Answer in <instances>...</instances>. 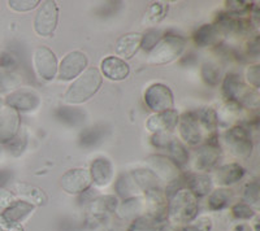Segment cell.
<instances>
[{
  "mask_svg": "<svg viewBox=\"0 0 260 231\" xmlns=\"http://www.w3.org/2000/svg\"><path fill=\"white\" fill-rule=\"evenodd\" d=\"M180 134L182 139L190 145H197L203 139V134H202V126L198 121V117L195 112H185L181 115L180 121Z\"/></svg>",
  "mask_w": 260,
  "mask_h": 231,
  "instance_id": "14",
  "label": "cell"
},
{
  "mask_svg": "<svg viewBox=\"0 0 260 231\" xmlns=\"http://www.w3.org/2000/svg\"><path fill=\"white\" fill-rule=\"evenodd\" d=\"M180 115L175 109L164 110L151 115L147 121V129L152 133H169L178 125Z\"/></svg>",
  "mask_w": 260,
  "mask_h": 231,
  "instance_id": "18",
  "label": "cell"
},
{
  "mask_svg": "<svg viewBox=\"0 0 260 231\" xmlns=\"http://www.w3.org/2000/svg\"><path fill=\"white\" fill-rule=\"evenodd\" d=\"M87 57L83 52L73 51L62 59L59 66V77L62 81H72L77 78L87 66Z\"/></svg>",
  "mask_w": 260,
  "mask_h": 231,
  "instance_id": "12",
  "label": "cell"
},
{
  "mask_svg": "<svg viewBox=\"0 0 260 231\" xmlns=\"http://www.w3.org/2000/svg\"><path fill=\"white\" fill-rule=\"evenodd\" d=\"M8 4L11 8L17 12H27V11L37 8L41 2L38 0H12V2H8Z\"/></svg>",
  "mask_w": 260,
  "mask_h": 231,
  "instance_id": "44",
  "label": "cell"
},
{
  "mask_svg": "<svg viewBox=\"0 0 260 231\" xmlns=\"http://www.w3.org/2000/svg\"><path fill=\"white\" fill-rule=\"evenodd\" d=\"M56 117L60 121L65 122L68 125H80L81 122L85 121V113L77 108H69V107H60L56 110Z\"/></svg>",
  "mask_w": 260,
  "mask_h": 231,
  "instance_id": "33",
  "label": "cell"
},
{
  "mask_svg": "<svg viewBox=\"0 0 260 231\" xmlns=\"http://www.w3.org/2000/svg\"><path fill=\"white\" fill-rule=\"evenodd\" d=\"M162 36L164 35H162V33L160 31V30H155V29L148 30L147 33H145L142 35V43H141V47H142L143 50L150 52V51L157 45V42H159Z\"/></svg>",
  "mask_w": 260,
  "mask_h": 231,
  "instance_id": "42",
  "label": "cell"
},
{
  "mask_svg": "<svg viewBox=\"0 0 260 231\" xmlns=\"http://www.w3.org/2000/svg\"><path fill=\"white\" fill-rule=\"evenodd\" d=\"M187 190L195 196V198H204L212 190V181L208 175L195 174L187 179Z\"/></svg>",
  "mask_w": 260,
  "mask_h": 231,
  "instance_id": "26",
  "label": "cell"
},
{
  "mask_svg": "<svg viewBox=\"0 0 260 231\" xmlns=\"http://www.w3.org/2000/svg\"><path fill=\"white\" fill-rule=\"evenodd\" d=\"M0 109H2V100H0Z\"/></svg>",
  "mask_w": 260,
  "mask_h": 231,
  "instance_id": "52",
  "label": "cell"
},
{
  "mask_svg": "<svg viewBox=\"0 0 260 231\" xmlns=\"http://www.w3.org/2000/svg\"><path fill=\"white\" fill-rule=\"evenodd\" d=\"M16 200H17V199H16V196L13 195L11 191L6 190L3 187H0V208H2V209L8 208L9 205L13 204Z\"/></svg>",
  "mask_w": 260,
  "mask_h": 231,
  "instance_id": "46",
  "label": "cell"
},
{
  "mask_svg": "<svg viewBox=\"0 0 260 231\" xmlns=\"http://www.w3.org/2000/svg\"><path fill=\"white\" fill-rule=\"evenodd\" d=\"M220 31L216 29L215 25L204 24L194 33V42L198 47H208L219 42Z\"/></svg>",
  "mask_w": 260,
  "mask_h": 231,
  "instance_id": "25",
  "label": "cell"
},
{
  "mask_svg": "<svg viewBox=\"0 0 260 231\" xmlns=\"http://www.w3.org/2000/svg\"><path fill=\"white\" fill-rule=\"evenodd\" d=\"M145 103L151 110L160 113L173 109L175 100H173V94L168 86L162 83H155L146 90Z\"/></svg>",
  "mask_w": 260,
  "mask_h": 231,
  "instance_id": "7",
  "label": "cell"
},
{
  "mask_svg": "<svg viewBox=\"0 0 260 231\" xmlns=\"http://www.w3.org/2000/svg\"><path fill=\"white\" fill-rule=\"evenodd\" d=\"M195 114L198 117V121L202 128L208 131H215L219 124V115L213 108L202 107L198 110H195Z\"/></svg>",
  "mask_w": 260,
  "mask_h": 231,
  "instance_id": "32",
  "label": "cell"
},
{
  "mask_svg": "<svg viewBox=\"0 0 260 231\" xmlns=\"http://www.w3.org/2000/svg\"><path fill=\"white\" fill-rule=\"evenodd\" d=\"M143 208H145V202L138 196V198L124 200V203L117 207L116 212L122 219H136L137 217L142 216Z\"/></svg>",
  "mask_w": 260,
  "mask_h": 231,
  "instance_id": "27",
  "label": "cell"
},
{
  "mask_svg": "<svg viewBox=\"0 0 260 231\" xmlns=\"http://www.w3.org/2000/svg\"><path fill=\"white\" fill-rule=\"evenodd\" d=\"M20 114L17 110L6 107L0 109V144H7L20 130Z\"/></svg>",
  "mask_w": 260,
  "mask_h": 231,
  "instance_id": "13",
  "label": "cell"
},
{
  "mask_svg": "<svg viewBox=\"0 0 260 231\" xmlns=\"http://www.w3.org/2000/svg\"><path fill=\"white\" fill-rule=\"evenodd\" d=\"M11 174L8 172H0V187H3L9 179Z\"/></svg>",
  "mask_w": 260,
  "mask_h": 231,
  "instance_id": "51",
  "label": "cell"
},
{
  "mask_svg": "<svg viewBox=\"0 0 260 231\" xmlns=\"http://www.w3.org/2000/svg\"><path fill=\"white\" fill-rule=\"evenodd\" d=\"M232 214H233L234 218L237 219H243V221H248V219H252L255 217V211L254 208L250 207L246 203H237L236 205L232 207Z\"/></svg>",
  "mask_w": 260,
  "mask_h": 231,
  "instance_id": "38",
  "label": "cell"
},
{
  "mask_svg": "<svg viewBox=\"0 0 260 231\" xmlns=\"http://www.w3.org/2000/svg\"><path fill=\"white\" fill-rule=\"evenodd\" d=\"M101 68L104 77H107L111 81H122L130 73V68L125 62V60H121L120 57L116 56L106 57L102 61Z\"/></svg>",
  "mask_w": 260,
  "mask_h": 231,
  "instance_id": "19",
  "label": "cell"
},
{
  "mask_svg": "<svg viewBox=\"0 0 260 231\" xmlns=\"http://www.w3.org/2000/svg\"><path fill=\"white\" fill-rule=\"evenodd\" d=\"M232 231H254V230H252L251 226H248L247 223H238V225L234 226Z\"/></svg>",
  "mask_w": 260,
  "mask_h": 231,
  "instance_id": "50",
  "label": "cell"
},
{
  "mask_svg": "<svg viewBox=\"0 0 260 231\" xmlns=\"http://www.w3.org/2000/svg\"><path fill=\"white\" fill-rule=\"evenodd\" d=\"M212 230V219L204 216L201 218H195L186 226H183L180 231H211Z\"/></svg>",
  "mask_w": 260,
  "mask_h": 231,
  "instance_id": "40",
  "label": "cell"
},
{
  "mask_svg": "<svg viewBox=\"0 0 260 231\" xmlns=\"http://www.w3.org/2000/svg\"><path fill=\"white\" fill-rule=\"evenodd\" d=\"M102 136H103V131L101 129L89 128L81 134L80 142L85 147H90V145H95L98 142H101Z\"/></svg>",
  "mask_w": 260,
  "mask_h": 231,
  "instance_id": "39",
  "label": "cell"
},
{
  "mask_svg": "<svg viewBox=\"0 0 260 231\" xmlns=\"http://www.w3.org/2000/svg\"><path fill=\"white\" fill-rule=\"evenodd\" d=\"M62 190L65 192L72 194V195H78V194L85 192L87 188H90L91 184V177L90 172L86 169H71L65 173L60 181Z\"/></svg>",
  "mask_w": 260,
  "mask_h": 231,
  "instance_id": "11",
  "label": "cell"
},
{
  "mask_svg": "<svg viewBox=\"0 0 260 231\" xmlns=\"http://www.w3.org/2000/svg\"><path fill=\"white\" fill-rule=\"evenodd\" d=\"M186 46V39L181 35H164L157 45L150 51L147 62L150 65H164L175 61L182 55Z\"/></svg>",
  "mask_w": 260,
  "mask_h": 231,
  "instance_id": "4",
  "label": "cell"
},
{
  "mask_svg": "<svg viewBox=\"0 0 260 231\" xmlns=\"http://www.w3.org/2000/svg\"><path fill=\"white\" fill-rule=\"evenodd\" d=\"M233 198V192L228 188H217V190L212 191L211 195L208 196V209L212 212H219L229 207Z\"/></svg>",
  "mask_w": 260,
  "mask_h": 231,
  "instance_id": "30",
  "label": "cell"
},
{
  "mask_svg": "<svg viewBox=\"0 0 260 231\" xmlns=\"http://www.w3.org/2000/svg\"><path fill=\"white\" fill-rule=\"evenodd\" d=\"M0 231H25V228L21 223L9 222V221L0 218Z\"/></svg>",
  "mask_w": 260,
  "mask_h": 231,
  "instance_id": "48",
  "label": "cell"
},
{
  "mask_svg": "<svg viewBox=\"0 0 260 231\" xmlns=\"http://www.w3.org/2000/svg\"><path fill=\"white\" fill-rule=\"evenodd\" d=\"M168 13V4L166 3H152L147 11V21L151 24H157L161 20H164Z\"/></svg>",
  "mask_w": 260,
  "mask_h": 231,
  "instance_id": "37",
  "label": "cell"
},
{
  "mask_svg": "<svg viewBox=\"0 0 260 231\" xmlns=\"http://www.w3.org/2000/svg\"><path fill=\"white\" fill-rule=\"evenodd\" d=\"M147 163L152 169L151 172L157 178H161L162 181L173 182L180 177L178 166L169 157L161 156V155H152L147 159Z\"/></svg>",
  "mask_w": 260,
  "mask_h": 231,
  "instance_id": "15",
  "label": "cell"
},
{
  "mask_svg": "<svg viewBox=\"0 0 260 231\" xmlns=\"http://www.w3.org/2000/svg\"><path fill=\"white\" fill-rule=\"evenodd\" d=\"M137 186L139 187V190L142 192L150 191L152 188H157L159 186V178L148 169H136L133 172L129 173Z\"/></svg>",
  "mask_w": 260,
  "mask_h": 231,
  "instance_id": "28",
  "label": "cell"
},
{
  "mask_svg": "<svg viewBox=\"0 0 260 231\" xmlns=\"http://www.w3.org/2000/svg\"><path fill=\"white\" fill-rule=\"evenodd\" d=\"M167 149H168L169 159H171L178 168L186 165L187 161H189V152H187L186 147H185L180 140L172 138L169 144L167 145Z\"/></svg>",
  "mask_w": 260,
  "mask_h": 231,
  "instance_id": "31",
  "label": "cell"
},
{
  "mask_svg": "<svg viewBox=\"0 0 260 231\" xmlns=\"http://www.w3.org/2000/svg\"><path fill=\"white\" fill-rule=\"evenodd\" d=\"M243 175H245V169L240 164L232 163L220 166L219 169H216L215 179L221 186H231V184L240 181Z\"/></svg>",
  "mask_w": 260,
  "mask_h": 231,
  "instance_id": "23",
  "label": "cell"
},
{
  "mask_svg": "<svg viewBox=\"0 0 260 231\" xmlns=\"http://www.w3.org/2000/svg\"><path fill=\"white\" fill-rule=\"evenodd\" d=\"M90 177H91V182H94L96 186H107L113 178L112 163L106 157L95 159L94 163L91 164Z\"/></svg>",
  "mask_w": 260,
  "mask_h": 231,
  "instance_id": "21",
  "label": "cell"
},
{
  "mask_svg": "<svg viewBox=\"0 0 260 231\" xmlns=\"http://www.w3.org/2000/svg\"><path fill=\"white\" fill-rule=\"evenodd\" d=\"M224 140L232 153L238 159H247L251 156V136L247 129L243 126H233L225 131Z\"/></svg>",
  "mask_w": 260,
  "mask_h": 231,
  "instance_id": "5",
  "label": "cell"
},
{
  "mask_svg": "<svg viewBox=\"0 0 260 231\" xmlns=\"http://www.w3.org/2000/svg\"><path fill=\"white\" fill-rule=\"evenodd\" d=\"M248 52L254 56L259 55V36H255L252 41H250L248 43Z\"/></svg>",
  "mask_w": 260,
  "mask_h": 231,
  "instance_id": "49",
  "label": "cell"
},
{
  "mask_svg": "<svg viewBox=\"0 0 260 231\" xmlns=\"http://www.w3.org/2000/svg\"><path fill=\"white\" fill-rule=\"evenodd\" d=\"M11 192L15 196L21 198L20 200L29 203V204L34 205V207H41L47 203V195L45 191L39 188V187L34 186V184L25 183V182H16L11 187Z\"/></svg>",
  "mask_w": 260,
  "mask_h": 231,
  "instance_id": "17",
  "label": "cell"
},
{
  "mask_svg": "<svg viewBox=\"0 0 260 231\" xmlns=\"http://www.w3.org/2000/svg\"><path fill=\"white\" fill-rule=\"evenodd\" d=\"M202 78L208 86L216 87L221 81V70L213 62H204L201 69Z\"/></svg>",
  "mask_w": 260,
  "mask_h": 231,
  "instance_id": "34",
  "label": "cell"
},
{
  "mask_svg": "<svg viewBox=\"0 0 260 231\" xmlns=\"http://www.w3.org/2000/svg\"><path fill=\"white\" fill-rule=\"evenodd\" d=\"M34 209H36L34 205L29 204L24 200H16L13 204L9 205L0 213V218L9 221V222L21 223L34 212Z\"/></svg>",
  "mask_w": 260,
  "mask_h": 231,
  "instance_id": "22",
  "label": "cell"
},
{
  "mask_svg": "<svg viewBox=\"0 0 260 231\" xmlns=\"http://www.w3.org/2000/svg\"><path fill=\"white\" fill-rule=\"evenodd\" d=\"M26 136L17 134V135H16L11 142L7 143V144H8L9 152L12 155H15V156H18V155L22 153L24 149L26 148Z\"/></svg>",
  "mask_w": 260,
  "mask_h": 231,
  "instance_id": "43",
  "label": "cell"
},
{
  "mask_svg": "<svg viewBox=\"0 0 260 231\" xmlns=\"http://www.w3.org/2000/svg\"><path fill=\"white\" fill-rule=\"evenodd\" d=\"M116 191H117L118 196L124 200L138 198L139 194L142 192L130 174H122L118 178L117 182H116Z\"/></svg>",
  "mask_w": 260,
  "mask_h": 231,
  "instance_id": "29",
  "label": "cell"
},
{
  "mask_svg": "<svg viewBox=\"0 0 260 231\" xmlns=\"http://www.w3.org/2000/svg\"><path fill=\"white\" fill-rule=\"evenodd\" d=\"M59 9L55 2H43L34 20V30L41 36L52 35L57 26Z\"/></svg>",
  "mask_w": 260,
  "mask_h": 231,
  "instance_id": "6",
  "label": "cell"
},
{
  "mask_svg": "<svg viewBox=\"0 0 260 231\" xmlns=\"http://www.w3.org/2000/svg\"><path fill=\"white\" fill-rule=\"evenodd\" d=\"M142 43V34L139 33H129L120 36L116 42L115 52L117 56L122 59H132L134 55L138 52Z\"/></svg>",
  "mask_w": 260,
  "mask_h": 231,
  "instance_id": "20",
  "label": "cell"
},
{
  "mask_svg": "<svg viewBox=\"0 0 260 231\" xmlns=\"http://www.w3.org/2000/svg\"><path fill=\"white\" fill-rule=\"evenodd\" d=\"M32 62L38 77L42 80L51 81L57 73V59L52 51L47 47H38L32 55Z\"/></svg>",
  "mask_w": 260,
  "mask_h": 231,
  "instance_id": "8",
  "label": "cell"
},
{
  "mask_svg": "<svg viewBox=\"0 0 260 231\" xmlns=\"http://www.w3.org/2000/svg\"><path fill=\"white\" fill-rule=\"evenodd\" d=\"M220 157H221V149L216 140V136H213L195 153V168L202 172L212 170L219 163Z\"/></svg>",
  "mask_w": 260,
  "mask_h": 231,
  "instance_id": "9",
  "label": "cell"
},
{
  "mask_svg": "<svg viewBox=\"0 0 260 231\" xmlns=\"http://www.w3.org/2000/svg\"><path fill=\"white\" fill-rule=\"evenodd\" d=\"M7 107L12 108L17 112H29L39 107L41 98L34 90L31 89H20L11 92L6 98Z\"/></svg>",
  "mask_w": 260,
  "mask_h": 231,
  "instance_id": "10",
  "label": "cell"
},
{
  "mask_svg": "<svg viewBox=\"0 0 260 231\" xmlns=\"http://www.w3.org/2000/svg\"><path fill=\"white\" fill-rule=\"evenodd\" d=\"M102 86V74L96 68H90L74 81L73 85L65 92L64 100L69 104H81L95 95Z\"/></svg>",
  "mask_w": 260,
  "mask_h": 231,
  "instance_id": "3",
  "label": "cell"
},
{
  "mask_svg": "<svg viewBox=\"0 0 260 231\" xmlns=\"http://www.w3.org/2000/svg\"><path fill=\"white\" fill-rule=\"evenodd\" d=\"M243 200L250 207L257 208L260 204V187L256 181L250 182L243 188Z\"/></svg>",
  "mask_w": 260,
  "mask_h": 231,
  "instance_id": "36",
  "label": "cell"
},
{
  "mask_svg": "<svg viewBox=\"0 0 260 231\" xmlns=\"http://www.w3.org/2000/svg\"><path fill=\"white\" fill-rule=\"evenodd\" d=\"M172 140V136L168 135V133H157L152 136V144L159 147V148H167V145Z\"/></svg>",
  "mask_w": 260,
  "mask_h": 231,
  "instance_id": "47",
  "label": "cell"
},
{
  "mask_svg": "<svg viewBox=\"0 0 260 231\" xmlns=\"http://www.w3.org/2000/svg\"><path fill=\"white\" fill-rule=\"evenodd\" d=\"M226 9L228 13L232 16H242L246 15L247 12L251 11V4L248 2H240V0H231V2H226Z\"/></svg>",
  "mask_w": 260,
  "mask_h": 231,
  "instance_id": "41",
  "label": "cell"
},
{
  "mask_svg": "<svg viewBox=\"0 0 260 231\" xmlns=\"http://www.w3.org/2000/svg\"><path fill=\"white\" fill-rule=\"evenodd\" d=\"M166 226L167 221H160L146 213L133 219L127 231H162Z\"/></svg>",
  "mask_w": 260,
  "mask_h": 231,
  "instance_id": "24",
  "label": "cell"
},
{
  "mask_svg": "<svg viewBox=\"0 0 260 231\" xmlns=\"http://www.w3.org/2000/svg\"><path fill=\"white\" fill-rule=\"evenodd\" d=\"M199 203L187 188H181L168 199L167 217L175 223H190L198 217Z\"/></svg>",
  "mask_w": 260,
  "mask_h": 231,
  "instance_id": "1",
  "label": "cell"
},
{
  "mask_svg": "<svg viewBox=\"0 0 260 231\" xmlns=\"http://www.w3.org/2000/svg\"><path fill=\"white\" fill-rule=\"evenodd\" d=\"M222 95L228 101H234L241 107L259 108V92L243 83L241 77L236 73H229L222 82Z\"/></svg>",
  "mask_w": 260,
  "mask_h": 231,
  "instance_id": "2",
  "label": "cell"
},
{
  "mask_svg": "<svg viewBox=\"0 0 260 231\" xmlns=\"http://www.w3.org/2000/svg\"><path fill=\"white\" fill-rule=\"evenodd\" d=\"M22 82V78L16 71L0 70V94L18 87Z\"/></svg>",
  "mask_w": 260,
  "mask_h": 231,
  "instance_id": "35",
  "label": "cell"
},
{
  "mask_svg": "<svg viewBox=\"0 0 260 231\" xmlns=\"http://www.w3.org/2000/svg\"><path fill=\"white\" fill-rule=\"evenodd\" d=\"M246 78L247 82L252 86V89L257 90L260 87V66L257 64L250 65L246 69Z\"/></svg>",
  "mask_w": 260,
  "mask_h": 231,
  "instance_id": "45",
  "label": "cell"
},
{
  "mask_svg": "<svg viewBox=\"0 0 260 231\" xmlns=\"http://www.w3.org/2000/svg\"><path fill=\"white\" fill-rule=\"evenodd\" d=\"M118 207V199L115 195L98 196L89 203L87 212L92 221H103L110 214L115 213Z\"/></svg>",
  "mask_w": 260,
  "mask_h": 231,
  "instance_id": "16",
  "label": "cell"
}]
</instances>
